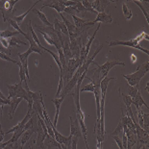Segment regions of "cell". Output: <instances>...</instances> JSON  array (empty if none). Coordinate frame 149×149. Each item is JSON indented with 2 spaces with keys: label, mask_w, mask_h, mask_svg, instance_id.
<instances>
[{
  "label": "cell",
  "mask_w": 149,
  "mask_h": 149,
  "mask_svg": "<svg viewBox=\"0 0 149 149\" xmlns=\"http://www.w3.org/2000/svg\"><path fill=\"white\" fill-rule=\"evenodd\" d=\"M111 2H115V1H109V0H95V1L91 2V6L95 12L98 13H103L105 12V8Z\"/></svg>",
  "instance_id": "8992f818"
},
{
  "label": "cell",
  "mask_w": 149,
  "mask_h": 149,
  "mask_svg": "<svg viewBox=\"0 0 149 149\" xmlns=\"http://www.w3.org/2000/svg\"><path fill=\"white\" fill-rule=\"evenodd\" d=\"M61 2L65 7H72V6H75L77 4V1H74V0H66V1L61 0Z\"/></svg>",
  "instance_id": "f1b7e54d"
},
{
  "label": "cell",
  "mask_w": 149,
  "mask_h": 149,
  "mask_svg": "<svg viewBox=\"0 0 149 149\" xmlns=\"http://www.w3.org/2000/svg\"><path fill=\"white\" fill-rule=\"evenodd\" d=\"M33 12L35 13V14H37V15L39 17L40 21H42L46 27H53V25L48 21V19H47V17H46V15L42 12V10H37V9H33Z\"/></svg>",
  "instance_id": "5bb4252c"
},
{
  "label": "cell",
  "mask_w": 149,
  "mask_h": 149,
  "mask_svg": "<svg viewBox=\"0 0 149 149\" xmlns=\"http://www.w3.org/2000/svg\"><path fill=\"white\" fill-rule=\"evenodd\" d=\"M8 42H9V46L10 48L12 46H17V47H19V44H23V45H27V42H22L19 39H17V37H14V38H11V39H8Z\"/></svg>",
  "instance_id": "ac0fdd59"
},
{
  "label": "cell",
  "mask_w": 149,
  "mask_h": 149,
  "mask_svg": "<svg viewBox=\"0 0 149 149\" xmlns=\"http://www.w3.org/2000/svg\"><path fill=\"white\" fill-rule=\"evenodd\" d=\"M0 59L4 60V61H7V62H11V63H13V64H15V65H17V61L13 60L11 57H8V55H6V54H4V53L0 52Z\"/></svg>",
  "instance_id": "83f0119b"
},
{
  "label": "cell",
  "mask_w": 149,
  "mask_h": 149,
  "mask_svg": "<svg viewBox=\"0 0 149 149\" xmlns=\"http://www.w3.org/2000/svg\"><path fill=\"white\" fill-rule=\"evenodd\" d=\"M65 13H66L68 15H76V13H75V9H74V6H72V7H65Z\"/></svg>",
  "instance_id": "f546056e"
},
{
  "label": "cell",
  "mask_w": 149,
  "mask_h": 149,
  "mask_svg": "<svg viewBox=\"0 0 149 149\" xmlns=\"http://www.w3.org/2000/svg\"><path fill=\"white\" fill-rule=\"evenodd\" d=\"M113 139H115V141H116V143L118 145V147L119 149H123V145H122V139H120L118 136H112Z\"/></svg>",
  "instance_id": "4dcf8cb0"
},
{
  "label": "cell",
  "mask_w": 149,
  "mask_h": 149,
  "mask_svg": "<svg viewBox=\"0 0 149 149\" xmlns=\"http://www.w3.org/2000/svg\"><path fill=\"white\" fill-rule=\"evenodd\" d=\"M4 137H5V132L2 130V127H0V142L3 141V139H4Z\"/></svg>",
  "instance_id": "e575fe53"
},
{
  "label": "cell",
  "mask_w": 149,
  "mask_h": 149,
  "mask_svg": "<svg viewBox=\"0 0 149 149\" xmlns=\"http://www.w3.org/2000/svg\"><path fill=\"white\" fill-rule=\"evenodd\" d=\"M30 149H36V148H35V146H34V145H32V146L30 147Z\"/></svg>",
  "instance_id": "74e56055"
},
{
  "label": "cell",
  "mask_w": 149,
  "mask_h": 149,
  "mask_svg": "<svg viewBox=\"0 0 149 149\" xmlns=\"http://www.w3.org/2000/svg\"><path fill=\"white\" fill-rule=\"evenodd\" d=\"M19 34L17 31H11V30H3L0 31V38H3V39H11V38L17 37V35Z\"/></svg>",
  "instance_id": "2e32d148"
},
{
  "label": "cell",
  "mask_w": 149,
  "mask_h": 149,
  "mask_svg": "<svg viewBox=\"0 0 149 149\" xmlns=\"http://www.w3.org/2000/svg\"><path fill=\"white\" fill-rule=\"evenodd\" d=\"M65 98L64 97H60V98H54L51 100V102L54 104V106L56 108V113H55V117H54V122H53V129H57V123H58V118H59V115H60V109H61L62 103L64 101Z\"/></svg>",
  "instance_id": "52a82bcc"
},
{
  "label": "cell",
  "mask_w": 149,
  "mask_h": 149,
  "mask_svg": "<svg viewBox=\"0 0 149 149\" xmlns=\"http://www.w3.org/2000/svg\"><path fill=\"white\" fill-rule=\"evenodd\" d=\"M31 117H32V116H31V112H30V111H27V113H26V116H25L24 118L22 119L21 121L18 122L17 125H15L12 129L8 130V131H6V132H5V134H10V133H15V132L18 131V130L23 129V128H24V126H25V124H26V123H27L28 121H29Z\"/></svg>",
  "instance_id": "5b68a950"
},
{
  "label": "cell",
  "mask_w": 149,
  "mask_h": 149,
  "mask_svg": "<svg viewBox=\"0 0 149 149\" xmlns=\"http://www.w3.org/2000/svg\"><path fill=\"white\" fill-rule=\"evenodd\" d=\"M8 1H9V11H8V13H12L13 11H14L15 5L18 2V0H8Z\"/></svg>",
  "instance_id": "1f68e13d"
},
{
  "label": "cell",
  "mask_w": 149,
  "mask_h": 149,
  "mask_svg": "<svg viewBox=\"0 0 149 149\" xmlns=\"http://www.w3.org/2000/svg\"><path fill=\"white\" fill-rule=\"evenodd\" d=\"M79 138L72 137V141H71V147L70 149H77V141Z\"/></svg>",
  "instance_id": "d6a6232c"
},
{
  "label": "cell",
  "mask_w": 149,
  "mask_h": 149,
  "mask_svg": "<svg viewBox=\"0 0 149 149\" xmlns=\"http://www.w3.org/2000/svg\"><path fill=\"white\" fill-rule=\"evenodd\" d=\"M69 122H70V136L71 137H76V138L82 137L81 128H80V125H79L77 118L73 120L71 116H69Z\"/></svg>",
  "instance_id": "277c9868"
},
{
  "label": "cell",
  "mask_w": 149,
  "mask_h": 149,
  "mask_svg": "<svg viewBox=\"0 0 149 149\" xmlns=\"http://www.w3.org/2000/svg\"><path fill=\"white\" fill-rule=\"evenodd\" d=\"M116 65H121L124 66L125 64L122 62L118 61V60H113V61H107L105 64H103L102 65H99L98 64H96L97 68L93 70V74L95 77L99 78V80L101 81L102 79H104L107 76V74L109 73V71L112 68H115Z\"/></svg>",
  "instance_id": "7a4b0ae2"
},
{
  "label": "cell",
  "mask_w": 149,
  "mask_h": 149,
  "mask_svg": "<svg viewBox=\"0 0 149 149\" xmlns=\"http://www.w3.org/2000/svg\"><path fill=\"white\" fill-rule=\"evenodd\" d=\"M6 21H8V23L10 24V26L14 28V29H15V31H17V32H18V33L21 34V35H23V37H25V35H26V33H24L23 31L21 30L20 26H19V25H18L14 19H12V18L7 17V19H6Z\"/></svg>",
  "instance_id": "e0dca14e"
},
{
  "label": "cell",
  "mask_w": 149,
  "mask_h": 149,
  "mask_svg": "<svg viewBox=\"0 0 149 149\" xmlns=\"http://www.w3.org/2000/svg\"><path fill=\"white\" fill-rule=\"evenodd\" d=\"M148 147H146V146H143V147H141V149H147Z\"/></svg>",
  "instance_id": "f35d334b"
},
{
  "label": "cell",
  "mask_w": 149,
  "mask_h": 149,
  "mask_svg": "<svg viewBox=\"0 0 149 149\" xmlns=\"http://www.w3.org/2000/svg\"><path fill=\"white\" fill-rule=\"evenodd\" d=\"M22 101L21 98H12L11 99V103H10V112H9V118L13 119L14 118V115L15 113V110L17 109L19 103Z\"/></svg>",
  "instance_id": "8fae6325"
},
{
  "label": "cell",
  "mask_w": 149,
  "mask_h": 149,
  "mask_svg": "<svg viewBox=\"0 0 149 149\" xmlns=\"http://www.w3.org/2000/svg\"><path fill=\"white\" fill-rule=\"evenodd\" d=\"M44 7L52 8L55 11H57V13H59V14H62V13L64 12L65 9V6L62 4L61 0H55V1L51 2V4H44V5H42V8H44Z\"/></svg>",
  "instance_id": "30bf717a"
},
{
  "label": "cell",
  "mask_w": 149,
  "mask_h": 149,
  "mask_svg": "<svg viewBox=\"0 0 149 149\" xmlns=\"http://www.w3.org/2000/svg\"><path fill=\"white\" fill-rule=\"evenodd\" d=\"M0 99H7V97H6L4 94L2 93L1 91H0Z\"/></svg>",
  "instance_id": "d590c367"
},
{
  "label": "cell",
  "mask_w": 149,
  "mask_h": 149,
  "mask_svg": "<svg viewBox=\"0 0 149 149\" xmlns=\"http://www.w3.org/2000/svg\"><path fill=\"white\" fill-rule=\"evenodd\" d=\"M35 134V130L31 127L30 129H28V130H26V131H25L23 134H22V136L20 137V139H18V141H19V142H20V144L22 145V146H23V145L26 143V142L29 141V139H31V137H32V136Z\"/></svg>",
  "instance_id": "4fadbf2b"
},
{
  "label": "cell",
  "mask_w": 149,
  "mask_h": 149,
  "mask_svg": "<svg viewBox=\"0 0 149 149\" xmlns=\"http://www.w3.org/2000/svg\"><path fill=\"white\" fill-rule=\"evenodd\" d=\"M74 9H75V13L76 14H81L82 15H86V13L88 12V10L86 9L83 5H82V3H81V1H77V4H76L75 6H74Z\"/></svg>",
  "instance_id": "ffe728a7"
},
{
  "label": "cell",
  "mask_w": 149,
  "mask_h": 149,
  "mask_svg": "<svg viewBox=\"0 0 149 149\" xmlns=\"http://www.w3.org/2000/svg\"><path fill=\"white\" fill-rule=\"evenodd\" d=\"M133 2H134L136 5H138V6H139V9H141V13H142V14H143L144 17H146V20H147V22H149V15H148V13H147L146 11H145V9H144L143 6L141 5V1H138V0H134V1H133Z\"/></svg>",
  "instance_id": "d4e9b609"
},
{
  "label": "cell",
  "mask_w": 149,
  "mask_h": 149,
  "mask_svg": "<svg viewBox=\"0 0 149 149\" xmlns=\"http://www.w3.org/2000/svg\"><path fill=\"white\" fill-rule=\"evenodd\" d=\"M116 45H123V46H128V47H133L135 49L141 50L146 55L149 54V51L147 49H144L139 45V39L137 40H113V42H109V46H116Z\"/></svg>",
  "instance_id": "3957f363"
},
{
  "label": "cell",
  "mask_w": 149,
  "mask_h": 149,
  "mask_svg": "<svg viewBox=\"0 0 149 149\" xmlns=\"http://www.w3.org/2000/svg\"><path fill=\"white\" fill-rule=\"evenodd\" d=\"M37 31H38V32H40V34L42 35L43 39H44V40H45V42H47L48 44H50V45H53V46H54V42H53V40L51 39V37L48 36V35H47L46 33H44V32H42V31H40V30H39V29H37Z\"/></svg>",
  "instance_id": "484cf974"
},
{
  "label": "cell",
  "mask_w": 149,
  "mask_h": 149,
  "mask_svg": "<svg viewBox=\"0 0 149 149\" xmlns=\"http://www.w3.org/2000/svg\"><path fill=\"white\" fill-rule=\"evenodd\" d=\"M122 132H123V125H122L121 120H119V122H118V124H117L116 130L111 133V136H118L119 134H122Z\"/></svg>",
  "instance_id": "cb8c5ba5"
},
{
  "label": "cell",
  "mask_w": 149,
  "mask_h": 149,
  "mask_svg": "<svg viewBox=\"0 0 149 149\" xmlns=\"http://www.w3.org/2000/svg\"><path fill=\"white\" fill-rule=\"evenodd\" d=\"M148 86H149V83H147V85H146V88H145V90H146L147 91H148Z\"/></svg>",
  "instance_id": "8d00e7d4"
},
{
  "label": "cell",
  "mask_w": 149,
  "mask_h": 149,
  "mask_svg": "<svg viewBox=\"0 0 149 149\" xmlns=\"http://www.w3.org/2000/svg\"><path fill=\"white\" fill-rule=\"evenodd\" d=\"M13 149H23V146L20 144L19 141H17V142H15V143L13 144Z\"/></svg>",
  "instance_id": "836d02e7"
},
{
  "label": "cell",
  "mask_w": 149,
  "mask_h": 149,
  "mask_svg": "<svg viewBox=\"0 0 149 149\" xmlns=\"http://www.w3.org/2000/svg\"><path fill=\"white\" fill-rule=\"evenodd\" d=\"M39 2H40V1H36V2H35V3H34V4L32 5V6H31V7H30V9H29V10H28V11H26V12H25V13H24V14H22V15H17V17H15L14 20H15V22H17V23L18 25H19V24L21 23V22H22V21H23V19H24V18H25V17H27V15H28V14H29V13H30L31 11H33V9L35 8V6H36V5L38 4V3H39Z\"/></svg>",
  "instance_id": "9a60e30c"
},
{
  "label": "cell",
  "mask_w": 149,
  "mask_h": 149,
  "mask_svg": "<svg viewBox=\"0 0 149 149\" xmlns=\"http://www.w3.org/2000/svg\"><path fill=\"white\" fill-rule=\"evenodd\" d=\"M24 38L28 40V42H29V44H30V47H29V48H30V49H32V50H33V52L40 54V55H42V49H40V47L37 45V43L34 42L33 38L31 37V35H30L29 33H26V35H25V37H24Z\"/></svg>",
  "instance_id": "7c38bea8"
},
{
  "label": "cell",
  "mask_w": 149,
  "mask_h": 149,
  "mask_svg": "<svg viewBox=\"0 0 149 149\" xmlns=\"http://www.w3.org/2000/svg\"><path fill=\"white\" fill-rule=\"evenodd\" d=\"M132 104H134V105L136 106L137 110L141 109V106L146 107L148 109V105L146 104V102L144 101L143 98H142L141 93V90H139V88L137 94H136V96L134 98H132Z\"/></svg>",
  "instance_id": "9c48e42d"
},
{
  "label": "cell",
  "mask_w": 149,
  "mask_h": 149,
  "mask_svg": "<svg viewBox=\"0 0 149 149\" xmlns=\"http://www.w3.org/2000/svg\"><path fill=\"white\" fill-rule=\"evenodd\" d=\"M122 12H123V15H124V17L127 20L131 19L133 17V14H132V11L129 9V7L126 3H122Z\"/></svg>",
  "instance_id": "d6986e66"
},
{
  "label": "cell",
  "mask_w": 149,
  "mask_h": 149,
  "mask_svg": "<svg viewBox=\"0 0 149 149\" xmlns=\"http://www.w3.org/2000/svg\"><path fill=\"white\" fill-rule=\"evenodd\" d=\"M148 68H149V62L147 61L143 63L142 65H139L136 72L131 74H124L123 77L128 82V85L130 87H134V86L139 85V82H141V79L144 77L145 74L148 73Z\"/></svg>",
  "instance_id": "6da1fadb"
},
{
  "label": "cell",
  "mask_w": 149,
  "mask_h": 149,
  "mask_svg": "<svg viewBox=\"0 0 149 149\" xmlns=\"http://www.w3.org/2000/svg\"><path fill=\"white\" fill-rule=\"evenodd\" d=\"M94 88H95V84L93 82H91L90 84L86 85L85 87L80 88V93H85V91H90V93H93L94 91Z\"/></svg>",
  "instance_id": "44dd1931"
},
{
  "label": "cell",
  "mask_w": 149,
  "mask_h": 149,
  "mask_svg": "<svg viewBox=\"0 0 149 149\" xmlns=\"http://www.w3.org/2000/svg\"><path fill=\"white\" fill-rule=\"evenodd\" d=\"M139 88V85L134 86V87H130V86H128V95L131 98H134L138 93Z\"/></svg>",
  "instance_id": "7402d4cb"
},
{
  "label": "cell",
  "mask_w": 149,
  "mask_h": 149,
  "mask_svg": "<svg viewBox=\"0 0 149 149\" xmlns=\"http://www.w3.org/2000/svg\"><path fill=\"white\" fill-rule=\"evenodd\" d=\"M82 3V5L84 6V7L87 9L88 12H91V13H93V14H96L97 15V12H95L93 9V6H91V1H88V0H83V1H81Z\"/></svg>",
  "instance_id": "603a6c76"
},
{
  "label": "cell",
  "mask_w": 149,
  "mask_h": 149,
  "mask_svg": "<svg viewBox=\"0 0 149 149\" xmlns=\"http://www.w3.org/2000/svg\"><path fill=\"white\" fill-rule=\"evenodd\" d=\"M99 22V23H112L113 22V18L112 17L107 14L106 12H103V13H98L96 15V18L93 21V25Z\"/></svg>",
  "instance_id": "ba28073f"
},
{
  "label": "cell",
  "mask_w": 149,
  "mask_h": 149,
  "mask_svg": "<svg viewBox=\"0 0 149 149\" xmlns=\"http://www.w3.org/2000/svg\"><path fill=\"white\" fill-rule=\"evenodd\" d=\"M148 113H143V116H142V117H143V126H142V129L144 130V131L148 132Z\"/></svg>",
  "instance_id": "4316f807"
}]
</instances>
